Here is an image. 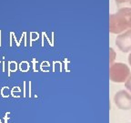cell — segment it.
Instances as JSON below:
<instances>
[{
	"label": "cell",
	"instance_id": "obj_1",
	"mask_svg": "<svg viewBox=\"0 0 131 123\" xmlns=\"http://www.w3.org/2000/svg\"><path fill=\"white\" fill-rule=\"evenodd\" d=\"M17 63L16 61H9L8 62V77L10 76L11 72H16L17 70Z\"/></svg>",
	"mask_w": 131,
	"mask_h": 123
},
{
	"label": "cell",
	"instance_id": "obj_2",
	"mask_svg": "<svg viewBox=\"0 0 131 123\" xmlns=\"http://www.w3.org/2000/svg\"><path fill=\"white\" fill-rule=\"evenodd\" d=\"M10 94H11V90L8 87H4L1 89V96L3 98H8Z\"/></svg>",
	"mask_w": 131,
	"mask_h": 123
},
{
	"label": "cell",
	"instance_id": "obj_3",
	"mask_svg": "<svg viewBox=\"0 0 131 123\" xmlns=\"http://www.w3.org/2000/svg\"><path fill=\"white\" fill-rule=\"evenodd\" d=\"M21 89L18 87H14L11 90V96L14 98H20Z\"/></svg>",
	"mask_w": 131,
	"mask_h": 123
},
{
	"label": "cell",
	"instance_id": "obj_4",
	"mask_svg": "<svg viewBox=\"0 0 131 123\" xmlns=\"http://www.w3.org/2000/svg\"><path fill=\"white\" fill-rule=\"evenodd\" d=\"M18 66H19V69H20L21 72H26L29 69V64L27 61H22Z\"/></svg>",
	"mask_w": 131,
	"mask_h": 123
},
{
	"label": "cell",
	"instance_id": "obj_5",
	"mask_svg": "<svg viewBox=\"0 0 131 123\" xmlns=\"http://www.w3.org/2000/svg\"><path fill=\"white\" fill-rule=\"evenodd\" d=\"M9 115H10V112H7L6 113V116H5V123H7V121H8V118H9Z\"/></svg>",
	"mask_w": 131,
	"mask_h": 123
},
{
	"label": "cell",
	"instance_id": "obj_6",
	"mask_svg": "<svg viewBox=\"0 0 131 123\" xmlns=\"http://www.w3.org/2000/svg\"><path fill=\"white\" fill-rule=\"evenodd\" d=\"M35 35H36V33H31V41H33V40H35V39L38 38V36H35Z\"/></svg>",
	"mask_w": 131,
	"mask_h": 123
},
{
	"label": "cell",
	"instance_id": "obj_7",
	"mask_svg": "<svg viewBox=\"0 0 131 123\" xmlns=\"http://www.w3.org/2000/svg\"><path fill=\"white\" fill-rule=\"evenodd\" d=\"M10 35H11V36H10V46H12L13 45V32H11Z\"/></svg>",
	"mask_w": 131,
	"mask_h": 123
},
{
	"label": "cell",
	"instance_id": "obj_8",
	"mask_svg": "<svg viewBox=\"0 0 131 123\" xmlns=\"http://www.w3.org/2000/svg\"><path fill=\"white\" fill-rule=\"evenodd\" d=\"M24 97H26V82H24Z\"/></svg>",
	"mask_w": 131,
	"mask_h": 123
},
{
	"label": "cell",
	"instance_id": "obj_9",
	"mask_svg": "<svg viewBox=\"0 0 131 123\" xmlns=\"http://www.w3.org/2000/svg\"><path fill=\"white\" fill-rule=\"evenodd\" d=\"M1 33H2V31L0 30V47L2 46V42H1V38H2V36H1Z\"/></svg>",
	"mask_w": 131,
	"mask_h": 123
},
{
	"label": "cell",
	"instance_id": "obj_10",
	"mask_svg": "<svg viewBox=\"0 0 131 123\" xmlns=\"http://www.w3.org/2000/svg\"><path fill=\"white\" fill-rule=\"evenodd\" d=\"M30 85H31V82H29V97L31 95H30V94H31V88H30Z\"/></svg>",
	"mask_w": 131,
	"mask_h": 123
},
{
	"label": "cell",
	"instance_id": "obj_11",
	"mask_svg": "<svg viewBox=\"0 0 131 123\" xmlns=\"http://www.w3.org/2000/svg\"><path fill=\"white\" fill-rule=\"evenodd\" d=\"M0 66H2V62H0Z\"/></svg>",
	"mask_w": 131,
	"mask_h": 123
},
{
	"label": "cell",
	"instance_id": "obj_12",
	"mask_svg": "<svg viewBox=\"0 0 131 123\" xmlns=\"http://www.w3.org/2000/svg\"><path fill=\"white\" fill-rule=\"evenodd\" d=\"M0 123H2V121H1V119H0Z\"/></svg>",
	"mask_w": 131,
	"mask_h": 123
}]
</instances>
